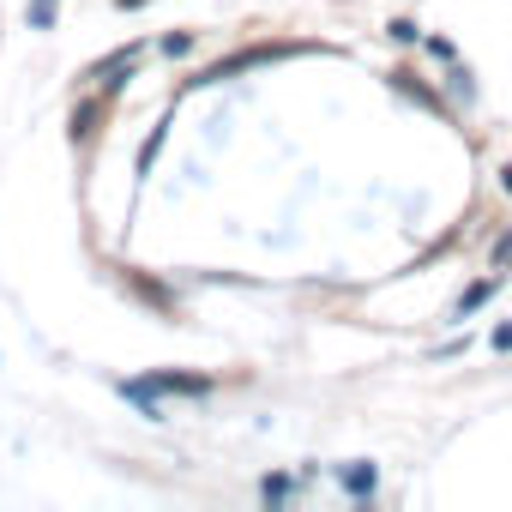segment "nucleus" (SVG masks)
Returning a JSON list of instances; mask_svg holds the SVG:
<instances>
[{
	"instance_id": "1",
	"label": "nucleus",
	"mask_w": 512,
	"mask_h": 512,
	"mask_svg": "<svg viewBox=\"0 0 512 512\" xmlns=\"http://www.w3.org/2000/svg\"><path fill=\"white\" fill-rule=\"evenodd\" d=\"M211 386H217L211 374H175V368H163V374H145V380H121V398H133L151 422H163L157 398H205Z\"/></svg>"
},
{
	"instance_id": "2",
	"label": "nucleus",
	"mask_w": 512,
	"mask_h": 512,
	"mask_svg": "<svg viewBox=\"0 0 512 512\" xmlns=\"http://www.w3.org/2000/svg\"><path fill=\"white\" fill-rule=\"evenodd\" d=\"M296 43H260V49H241V55H229V61H217V67H205L193 85H217V79H229V73H241V67H260V61H278V55H290Z\"/></svg>"
},
{
	"instance_id": "3",
	"label": "nucleus",
	"mask_w": 512,
	"mask_h": 512,
	"mask_svg": "<svg viewBox=\"0 0 512 512\" xmlns=\"http://www.w3.org/2000/svg\"><path fill=\"white\" fill-rule=\"evenodd\" d=\"M109 109H115V85H109L103 97L79 103V109H73V145H91V139H97V121H103Z\"/></svg>"
},
{
	"instance_id": "4",
	"label": "nucleus",
	"mask_w": 512,
	"mask_h": 512,
	"mask_svg": "<svg viewBox=\"0 0 512 512\" xmlns=\"http://www.w3.org/2000/svg\"><path fill=\"white\" fill-rule=\"evenodd\" d=\"M133 67H139V43H127V49L103 55L97 67H85V85H97V79H109V73H133Z\"/></svg>"
},
{
	"instance_id": "5",
	"label": "nucleus",
	"mask_w": 512,
	"mask_h": 512,
	"mask_svg": "<svg viewBox=\"0 0 512 512\" xmlns=\"http://www.w3.org/2000/svg\"><path fill=\"white\" fill-rule=\"evenodd\" d=\"M55 13L61 0H31V31H55Z\"/></svg>"
},
{
	"instance_id": "6",
	"label": "nucleus",
	"mask_w": 512,
	"mask_h": 512,
	"mask_svg": "<svg viewBox=\"0 0 512 512\" xmlns=\"http://www.w3.org/2000/svg\"><path fill=\"white\" fill-rule=\"evenodd\" d=\"M344 488H350V494H368V488H374V464H350V470H344Z\"/></svg>"
},
{
	"instance_id": "7",
	"label": "nucleus",
	"mask_w": 512,
	"mask_h": 512,
	"mask_svg": "<svg viewBox=\"0 0 512 512\" xmlns=\"http://www.w3.org/2000/svg\"><path fill=\"white\" fill-rule=\"evenodd\" d=\"M157 145H163V127H157V133H151V139H145V151H139V175H145V169H151V157H157Z\"/></svg>"
},
{
	"instance_id": "8",
	"label": "nucleus",
	"mask_w": 512,
	"mask_h": 512,
	"mask_svg": "<svg viewBox=\"0 0 512 512\" xmlns=\"http://www.w3.org/2000/svg\"><path fill=\"white\" fill-rule=\"evenodd\" d=\"M163 49H169V55H187V49H193V37H187V31H175V37H163Z\"/></svg>"
},
{
	"instance_id": "9",
	"label": "nucleus",
	"mask_w": 512,
	"mask_h": 512,
	"mask_svg": "<svg viewBox=\"0 0 512 512\" xmlns=\"http://www.w3.org/2000/svg\"><path fill=\"white\" fill-rule=\"evenodd\" d=\"M121 7H145V0H121Z\"/></svg>"
}]
</instances>
